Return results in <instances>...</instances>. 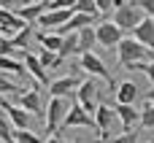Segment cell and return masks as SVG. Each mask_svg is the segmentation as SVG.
Listing matches in <instances>:
<instances>
[{
  "instance_id": "11",
  "label": "cell",
  "mask_w": 154,
  "mask_h": 143,
  "mask_svg": "<svg viewBox=\"0 0 154 143\" xmlns=\"http://www.w3.org/2000/svg\"><path fill=\"white\" fill-rule=\"evenodd\" d=\"M114 116H116V111H114L111 105H106V103H100V105H97V111H95V127H97L100 141H106V138H108V130H111Z\"/></svg>"
},
{
  "instance_id": "6",
  "label": "cell",
  "mask_w": 154,
  "mask_h": 143,
  "mask_svg": "<svg viewBox=\"0 0 154 143\" xmlns=\"http://www.w3.org/2000/svg\"><path fill=\"white\" fill-rule=\"evenodd\" d=\"M0 108L5 111V119L14 124V130H27V127H30V122H32V114H27L22 105L11 103L8 97H0Z\"/></svg>"
},
{
  "instance_id": "18",
  "label": "cell",
  "mask_w": 154,
  "mask_h": 143,
  "mask_svg": "<svg viewBox=\"0 0 154 143\" xmlns=\"http://www.w3.org/2000/svg\"><path fill=\"white\" fill-rule=\"evenodd\" d=\"M0 73H3V76L24 78V76H27V68H24V62H19L16 57H0Z\"/></svg>"
},
{
  "instance_id": "33",
  "label": "cell",
  "mask_w": 154,
  "mask_h": 143,
  "mask_svg": "<svg viewBox=\"0 0 154 143\" xmlns=\"http://www.w3.org/2000/svg\"><path fill=\"white\" fill-rule=\"evenodd\" d=\"M143 73H146V78L152 81V87H154V62H149V65L143 68Z\"/></svg>"
},
{
  "instance_id": "36",
  "label": "cell",
  "mask_w": 154,
  "mask_h": 143,
  "mask_svg": "<svg viewBox=\"0 0 154 143\" xmlns=\"http://www.w3.org/2000/svg\"><path fill=\"white\" fill-rule=\"evenodd\" d=\"M146 103H152V105H154V87L146 92Z\"/></svg>"
},
{
  "instance_id": "16",
  "label": "cell",
  "mask_w": 154,
  "mask_h": 143,
  "mask_svg": "<svg viewBox=\"0 0 154 143\" xmlns=\"http://www.w3.org/2000/svg\"><path fill=\"white\" fill-rule=\"evenodd\" d=\"M114 97H116V105H133V103L138 100V87H135V81H122V84H116Z\"/></svg>"
},
{
  "instance_id": "22",
  "label": "cell",
  "mask_w": 154,
  "mask_h": 143,
  "mask_svg": "<svg viewBox=\"0 0 154 143\" xmlns=\"http://www.w3.org/2000/svg\"><path fill=\"white\" fill-rule=\"evenodd\" d=\"M22 92H24V89H19L14 78H8V76L0 73V97H19Z\"/></svg>"
},
{
  "instance_id": "21",
  "label": "cell",
  "mask_w": 154,
  "mask_h": 143,
  "mask_svg": "<svg viewBox=\"0 0 154 143\" xmlns=\"http://www.w3.org/2000/svg\"><path fill=\"white\" fill-rule=\"evenodd\" d=\"M70 54H79V32H68V35H62L60 57H62V59H68Z\"/></svg>"
},
{
  "instance_id": "3",
  "label": "cell",
  "mask_w": 154,
  "mask_h": 143,
  "mask_svg": "<svg viewBox=\"0 0 154 143\" xmlns=\"http://www.w3.org/2000/svg\"><path fill=\"white\" fill-rule=\"evenodd\" d=\"M100 87H97V78H92V76H87L81 84H79V89H76V103L95 119V111H97V105H100Z\"/></svg>"
},
{
  "instance_id": "14",
  "label": "cell",
  "mask_w": 154,
  "mask_h": 143,
  "mask_svg": "<svg viewBox=\"0 0 154 143\" xmlns=\"http://www.w3.org/2000/svg\"><path fill=\"white\" fill-rule=\"evenodd\" d=\"M133 38H135L138 43H143L149 51H154V19L143 16V19H141V24L133 30Z\"/></svg>"
},
{
  "instance_id": "23",
  "label": "cell",
  "mask_w": 154,
  "mask_h": 143,
  "mask_svg": "<svg viewBox=\"0 0 154 143\" xmlns=\"http://www.w3.org/2000/svg\"><path fill=\"white\" fill-rule=\"evenodd\" d=\"M38 59H41V65H43L46 70H51V68H60V65L65 62L60 54H54V51H46V49H41V51H38Z\"/></svg>"
},
{
  "instance_id": "2",
  "label": "cell",
  "mask_w": 154,
  "mask_h": 143,
  "mask_svg": "<svg viewBox=\"0 0 154 143\" xmlns=\"http://www.w3.org/2000/svg\"><path fill=\"white\" fill-rule=\"evenodd\" d=\"M70 105H73L70 97H51V100H49V105H46V116H43V122H46V132H49V135H57V130L62 127V122H65Z\"/></svg>"
},
{
  "instance_id": "38",
  "label": "cell",
  "mask_w": 154,
  "mask_h": 143,
  "mask_svg": "<svg viewBox=\"0 0 154 143\" xmlns=\"http://www.w3.org/2000/svg\"><path fill=\"white\" fill-rule=\"evenodd\" d=\"M0 35H5V30H3V24H0Z\"/></svg>"
},
{
  "instance_id": "5",
  "label": "cell",
  "mask_w": 154,
  "mask_h": 143,
  "mask_svg": "<svg viewBox=\"0 0 154 143\" xmlns=\"http://www.w3.org/2000/svg\"><path fill=\"white\" fill-rule=\"evenodd\" d=\"M79 68L87 73V76H92V78H100V81H108V84H114V78H111V70L106 68V62L95 54V51H87V54H81V62H79Z\"/></svg>"
},
{
  "instance_id": "9",
  "label": "cell",
  "mask_w": 154,
  "mask_h": 143,
  "mask_svg": "<svg viewBox=\"0 0 154 143\" xmlns=\"http://www.w3.org/2000/svg\"><path fill=\"white\" fill-rule=\"evenodd\" d=\"M16 105H22L27 114L32 116H43V97H41V89H24L19 97H16Z\"/></svg>"
},
{
  "instance_id": "15",
  "label": "cell",
  "mask_w": 154,
  "mask_h": 143,
  "mask_svg": "<svg viewBox=\"0 0 154 143\" xmlns=\"http://www.w3.org/2000/svg\"><path fill=\"white\" fill-rule=\"evenodd\" d=\"M24 68H27V73L38 81V84H49V70L41 65V59H38V54H30V51H24Z\"/></svg>"
},
{
  "instance_id": "25",
  "label": "cell",
  "mask_w": 154,
  "mask_h": 143,
  "mask_svg": "<svg viewBox=\"0 0 154 143\" xmlns=\"http://www.w3.org/2000/svg\"><path fill=\"white\" fill-rule=\"evenodd\" d=\"M141 130H154V105L152 103H146L143 108H141V124H138Z\"/></svg>"
},
{
  "instance_id": "17",
  "label": "cell",
  "mask_w": 154,
  "mask_h": 143,
  "mask_svg": "<svg viewBox=\"0 0 154 143\" xmlns=\"http://www.w3.org/2000/svg\"><path fill=\"white\" fill-rule=\"evenodd\" d=\"M0 24H3V30H5L8 38H11L14 32H19V30L27 27V22H22V19L16 16V11H11V8H0Z\"/></svg>"
},
{
  "instance_id": "4",
  "label": "cell",
  "mask_w": 154,
  "mask_h": 143,
  "mask_svg": "<svg viewBox=\"0 0 154 143\" xmlns=\"http://www.w3.org/2000/svg\"><path fill=\"white\" fill-rule=\"evenodd\" d=\"M141 19H143V11L138 8V3L133 0V3H125V5H119V8H114V24L125 32V30H135L138 24H141Z\"/></svg>"
},
{
  "instance_id": "8",
  "label": "cell",
  "mask_w": 154,
  "mask_h": 143,
  "mask_svg": "<svg viewBox=\"0 0 154 143\" xmlns=\"http://www.w3.org/2000/svg\"><path fill=\"white\" fill-rule=\"evenodd\" d=\"M84 78H79V76H62V78H54V81H49V95L51 97H70V95H76V89H79V84H81Z\"/></svg>"
},
{
  "instance_id": "32",
  "label": "cell",
  "mask_w": 154,
  "mask_h": 143,
  "mask_svg": "<svg viewBox=\"0 0 154 143\" xmlns=\"http://www.w3.org/2000/svg\"><path fill=\"white\" fill-rule=\"evenodd\" d=\"M95 3H97L100 14H111V8H114V0H95Z\"/></svg>"
},
{
  "instance_id": "24",
  "label": "cell",
  "mask_w": 154,
  "mask_h": 143,
  "mask_svg": "<svg viewBox=\"0 0 154 143\" xmlns=\"http://www.w3.org/2000/svg\"><path fill=\"white\" fill-rule=\"evenodd\" d=\"M14 124L5 119V116H0V143H16V138H14Z\"/></svg>"
},
{
  "instance_id": "12",
  "label": "cell",
  "mask_w": 154,
  "mask_h": 143,
  "mask_svg": "<svg viewBox=\"0 0 154 143\" xmlns=\"http://www.w3.org/2000/svg\"><path fill=\"white\" fill-rule=\"evenodd\" d=\"M16 11V16L22 19V22H27V24H38V19L49 11L46 8V0H41V3H30V5H19V8H14Z\"/></svg>"
},
{
  "instance_id": "27",
  "label": "cell",
  "mask_w": 154,
  "mask_h": 143,
  "mask_svg": "<svg viewBox=\"0 0 154 143\" xmlns=\"http://www.w3.org/2000/svg\"><path fill=\"white\" fill-rule=\"evenodd\" d=\"M73 11H76V14H87V16H95V19H97V14H100L95 0H79Z\"/></svg>"
},
{
  "instance_id": "10",
  "label": "cell",
  "mask_w": 154,
  "mask_h": 143,
  "mask_svg": "<svg viewBox=\"0 0 154 143\" xmlns=\"http://www.w3.org/2000/svg\"><path fill=\"white\" fill-rule=\"evenodd\" d=\"M62 127L65 130H76V127H95V119L73 100V105H70V111H68V116H65V122H62ZM97 130V127H95Z\"/></svg>"
},
{
  "instance_id": "35",
  "label": "cell",
  "mask_w": 154,
  "mask_h": 143,
  "mask_svg": "<svg viewBox=\"0 0 154 143\" xmlns=\"http://www.w3.org/2000/svg\"><path fill=\"white\" fill-rule=\"evenodd\" d=\"M43 143H68V141H62L60 135H49V138H43Z\"/></svg>"
},
{
  "instance_id": "29",
  "label": "cell",
  "mask_w": 154,
  "mask_h": 143,
  "mask_svg": "<svg viewBox=\"0 0 154 143\" xmlns=\"http://www.w3.org/2000/svg\"><path fill=\"white\" fill-rule=\"evenodd\" d=\"M0 57H16V46L8 35H0Z\"/></svg>"
},
{
  "instance_id": "30",
  "label": "cell",
  "mask_w": 154,
  "mask_h": 143,
  "mask_svg": "<svg viewBox=\"0 0 154 143\" xmlns=\"http://www.w3.org/2000/svg\"><path fill=\"white\" fill-rule=\"evenodd\" d=\"M111 143H138V132H135V130H133V132H122V135L111 138Z\"/></svg>"
},
{
  "instance_id": "34",
  "label": "cell",
  "mask_w": 154,
  "mask_h": 143,
  "mask_svg": "<svg viewBox=\"0 0 154 143\" xmlns=\"http://www.w3.org/2000/svg\"><path fill=\"white\" fill-rule=\"evenodd\" d=\"M16 5H19V0H0V8H11L14 11Z\"/></svg>"
},
{
  "instance_id": "7",
  "label": "cell",
  "mask_w": 154,
  "mask_h": 143,
  "mask_svg": "<svg viewBox=\"0 0 154 143\" xmlns=\"http://www.w3.org/2000/svg\"><path fill=\"white\" fill-rule=\"evenodd\" d=\"M95 35H97V46H106V49H116L119 43H122V30L108 19V22H100L97 27H95Z\"/></svg>"
},
{
  "instance_id": "13",
  "label": "cell",
  "mask_w": 154,
  "mask_h": 143,
  "mask_svg": "<svg viewBox=\"0 0 154 143\" xmlns=\"http://www.w3.org/2000/svg\"><path fill=\"white\" fill-rule=\"evenodd\" d=\"M114 111H116V116H119L125 132H133V130L141 124V111H138L135 105H116Z\"/></svg>"
},
{
  "instance_id": "31",
  "label": "cell",
  "mask_w": 154,
  "mask_h": 143,
  "mask_svg": "<svg viewBox=\"0 0 154 143\" xmlns=\"http://www.w3.org/2000/svg\"><path fill=\"white\" fill-rule=\"evenodd\" d=\"M135 3H138V8L143 11V16L154 19V0H135Z\"/></svg>"
},
{
  "instance_id": "19",
  "label": "cell",
  "mask_w": 154,
  "mask_h": 143,
  "mask_svg": "<svg viewBox=\"0 0 154 143\" xmlns=\"http://www.w3.org/2000/svg\"><path fill=\"white\" fill-rule=\"evenodd\" d=\"M95 46H97V35H95V27L89 24V27L79 30V54H87V51H92Z\"/></svg>"
},
{
  "instance_id": "28",
  "label": "cell",
  "mask_w": 154,
  "mask_h": 143,
  "mask_svg": "<svg viewBox=\"0 0 154 143\" xmlns=\"http://www.w3.org/2000/svg\"><path fill=\"white\" fill-rule=\"evenodd\" d=\"M14 138H16V143H43L41 135H35V132H30V130H16Z\"/></svg>"
},
{
  "instance_id": "26",
  "label": "cell",
  "mask_w": 154,
  "mask_h": 143,
  "mask_svg": "<svg viewBox=\"0 0 154 143\" xmlns=\"http://www.w3.org/2000/svg\"><path fill=\"white\" fill-rule=\"evenodd\" d=\"M30 35H32V24H27L24 30H19V32H14V35H11V41H14V46H16V51L27 46V41H30Z\"/></svg>"
},
{
  "instance_id": "1",
  "label": "cell",
  "mask_w": 154,
  "mask_h": 143,
  "mask_svg": "<svg viewBox=\"0 0 154 143\" xmlns=\"http://www.w3.org/2000/svg\"><path fill=\"white\" fill-rule=\"evenodd\" d=\"M116 57H119V68L125 70H143L149 62H154V51H149L135 38H122V43L116 46Z\"/></svg>"
},
{
  "instance_id": "20",
  "label": "cell",
  "mask_w": 154,
  "mask_h": 143,
  "mask_svg": "<svg viewBox=\"0 0 154 143\" xmlns=\"http://www.w3.org/2000/svg\"><path fill=\"white\" fill-rule=\"evenodd\" d=\"M38 43H41V49L60 54V49H62V35H60V32H38Z\"/></svg>"
},
{
  "instance_id": "37",
  "label": "cell",
  "mask_w": 154,
  "mask_h": 143,
  "mask_svg": "<svg viewBox=\"0 0 154 143\" xmlns=\"http://www.w3.org/2000/svg\"><path fill=\"white\" fill-rule=\"evenodd\" d=\"M30 3H41V0H19V5H30ZM16 5V8H19Z\"/></svg>"
}]
</instances>
